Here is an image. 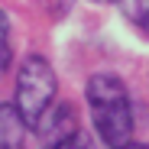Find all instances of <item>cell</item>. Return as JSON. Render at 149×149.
Instances as JSON below:
<instances>
[{"mask_svg": "<svg viewBox=\"0 0 149 149\" xmlns=\"http://www.w3.org/2000/svg\"><path fill=\"white\" fill-rule=\"evenodd\" d=\"M10 23H7V13L0 10V74L10 68Z\"/></svg>", "mask_w": 149, "mask_h": 149, "instance_id": "cell-6", "label": "cell"}, {"mask_svg": "<svg viewBox=\"0 0 149 149\" xmlns=\"http://www.w3.org/2000/svg\"><path fill=\"white\" fill-rule=\"evenodd\" d=\"M55 91H58V81H55L52 65H49L42 55L23 58L19 74H16V107H19L23 117H26L29 127H36V123L42 120V113L52 107Z\"/></svg>", "mask_w": 149, "mask_h": 149, "instance_id": "cell-2", "label": "cell"}, {"mask_svg": "<svg viewBox=\"0 0 149 149\" xmlns=\"http://www.w3.org/2000/svg\"><path fill=\"white\" fill-rule=\"evenodd\" d=\"M88 107H91V123L101 143L107 146H127L133 136V104L127 84L117 74H94L88 81Z\"/></svg>", "mask_w": 149, "mask_h": 149, "instance_id": "cell-1", "label": "cell"}, {"mask_svg": "<svg viewBox=\"0 0 149 149\" xmlns=\"http://www.w3.org/2000/svg\"><path fill=\"white\" fill-rule=\"evenodd\" d=\"M120 3H123L127 19H130L133 26L149 39V0H120Z\"/></svg>", "mask_w": 149, "mask_h": 149, "instance_id": "cell-5", "label": "cell"}, {"mask_svg": "<svg viewBox=\"0 0 149 149\" xmlns=\"http://www.w3.org/2000/svg\"><path fill=\"white\" fill-rule=\"evenodd\" d=\"M94 3H120V0H94Z\"/></svg>", "mask_w": 149, "mask_h": 149, "instance_id": "cell-7", "label": "cell"}, {"mask_svg": "<svg viewBox=\"0 0 149 149\" xmlns=\"http://www.w3.org/2000/svg\"><path fill=\"white\" fill-rule=\"evenodd\" d=\"M29 123L16 104H0V149H19L26 143Z\"/></svg>", "mask_w": 149, "mask_h": 149, "instance_id": "cell-4", "label": "cell"}, {"mask_svg": "<svg viewBox=\"0 0 149 149\" xmlns=\"http://www.w3.org/2000/svg\"><path fill=\"white\" fill-rule=\"evenodd\" d=\"M42 139V146H74L78 139V113H74L71 104H52L42 120L33 127Z\"/></svg>", "mask_w": 149, "mask_h": 149, "instance_id": "cell-3", "label": "cell"}]
</instances>
